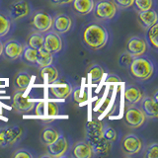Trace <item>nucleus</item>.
Wrapping results in <instances>:
<instances>
[{"instance_id":"f257e3e1","label":"nucleus","mask_w":158,"mask_h":158,"mask_svg":"<svg viewBox=\"0 0 158 158\" xmlns=\"http://www.w3.org/2000/svg\"><path fill=\"white\" fill-rule=\"evenodd\" d=\"M81 40L84 46L91 51H99L106 47L109 33L105 26L98 22H91L82 30Z\"/></svg>"},{"instance_id":"f03ea898","label":"nucleus","mask_w":158,"mask_h":158,"mask_svg":"<svg viewBox=\"0 0 158 158\" xmlns=\"http://www.w3.org/2000/svg\"><path fill=\"white\" fill-rule=\"evenodd\" d=\"M154 71V64L149 58L144 56L135 57L131 65L128 66V72L131 76L139 82H145L151 79Z\"/></svg>"},{"instance_id":"7ed1b4c3","label":"nucleus","mask_w":158,"mask_h":158,"mask_svg":"<svg viewBox=\"0 0 158 158\" xmlns=\"http://www.w3.org/2000/svg\"><path fill=\"white\" fill-rule=\"evenodd\" d=\"M93 15L100 21H110L116 17L118 7L112 0H98L94 5Z\"/></svg>"},{"instance_id":"20e7f679","label":"nucleus","mask_w":158,"mask_h":158,"mask_svg":"<svg viewBox=\"0 0 158 158\" xmlns=\"http://www.w3.org/2000/svg\"><path fill=\"white\" fill-rule=\"evenodd\" d=\"M53 17L44 10H38L32 15L31 18V29L34 32L46 33L52 30Z\"/></svg>"},{"instance_id":"39448f33","label":"nucleus","mask_w":158,"mask_h":158,"mask_svg":"<svg viewBox=\"0 0 158 158\" xmlns=\"http://www.w3.org/2000/svg\"><path fill=\"white\" fill-rule=\"evenodd\" d=\"M123 121L128 127L136 130L144 125L146 117L139 107L136 105H131L127 106L123 112Z\"/></svg>"},{"instance_id":"423d86ee","label":"nucleus","mask_w":158,"mask_h":158,"mask_svg":"<svg viewBox=\"0 0 158 158\" xmlns=\"http://www.w3.org/2000/svg\"><path fill=\"white\" fill-rule=\"evenodd\" d=\"M32 13V5L28 0H15L8 7V17L12 22L29 17Z\"/></svg>"},{"instance_id":"0eeeda50","label":"nucleus","mask_w":158,"mask_h":158,"mask_svg":"<svg viewBox=\"0 0 158 158\" xmlns=\"http://www.w3.org/2000/svg\"><path fill=\"white\" fill-rule=\"evenodd\" d=\"M143 143L142 140L135 133H128L123 137L121 141V149L123 155L135 156L137 155L142 150Z\"/></svg>"},{"instance_id":"6e6552de","label":"nucleus","mask_w":158,"mask_h":158,"mask_svg":"<svg viewBox=\"0 0 158 158\" xmlns=\"http://www.w3.org/2000/svg\"><path fill=\"white\" fill-rule=\"evenodd\" d=\"M23 130L18 126L0 127V147L12 146L22 138Z\"/></svg>"},{"instance_id":"1a4fd4ad","label":"nucleus","mask_w":158,"mask_h":158,"mask_svg":"<svg viewBox=\"0 0 158 158\" xmlns=\"http://www.w3.org/2000/svg\"><path fill=\"white\" fill-rule=\"evenodd\" d=\"M63 43L61 36L56 32L52 31H48L44 33V44H43V48L46 49L47 52H51L52 54H56L62 49Z\"/></svg>"},{"instance_id":"9d476101","label":"nucleus","mask_w":158,"mask_h":158,"mask_svg":"<svg viewBox=\"0 0 158 158\" xmlns=\"http://www.w3.org/2000/svg\"><path fill=\"white\" fill-rule=\"evenodd\" d=\"M24 44L16 39H10L3 44L2 56L5 59L10 61L19 59L22 56Z\"/></svg>"},{"instance_id":"9b49d317","label":"nucleus","mask_w":158,"mask_h":158,"mask_svg":"<svg viewBox=\"0 0 158 158\" xmlns=\"http://www.w3.org/2000/svg\"><path fill=\"white\" fill-rule=\"evenodd\" d=\"M72 85L67 82L65 79L57 78L56 81L49 84L48 93L54 98L57 99H67L72 93Z\"/></svg>"},{"instance_id":"f8f14e48","label":"nucleus","mask_w":158,"mask_h":158,"mask_svg":"<svg viewBox=\"0 0 158 158\" xmlns=\"http://www.w3.org/2000/svg\"><path fill=\"white\" fill-rule=\"evenodd\" d=\"M35 115L41 118H53L59 115L60 109L58 104L53 101H41L35 104Z\"/></svg>"},{"instance_id":"ddd939ff","label":"nucleus","mask_w":158,"mask_h":158,"mask_svg":"<svg viewBox=\"0 0 158 158\" xmlns=\"http://www.w3.org/2000/svg\"><path fill=\"white\" fill-rule=\"evenodd\" d=\"M147 51L148 44L143 38L133 36L127 40L126 44V52L130 53L133 58L144 56Z\"/></svg>"},{"instance_id":"4468645a","label":"nucleus","mask_w":158,"mask_h":158,"mask_svg":"<svg viewBox=\"0 0 158 158\" xmlns=\"http://www.w3.org/2000/svg\"><path fill=\"white\" fill-rule=\"evenodd\" d=\"M34 101L30 100V99L25 96L24 91H16L13 96L12 105L13 108L16 110V112L20 114H29L34 110L35 107Z\"/></svg>"},{"instance_id":"2eb2a0df","label":"nucleus","mask_w":158,"mask_h":158,"mask_svg":"<svg viewBox=\"0 0 158 158\" xmlns=\"http://www.w3.org/2000/svg\"><path fill=\"white\" fill-rule=\"evenodd\" d=\"M47 151L48 156L53 158H60L66 155L69 149V143L67 138L63 135H60L57 139L52 142V144L47 146Z\"/></svg>"},{"instance_id":"dca6fc26","label":"nucleus","mask_w":158,"mask_h":158,"mask_svg":"<svg viewBox=\"0 0 158 158\" xmlns=\"http://www.w3.org/2000/svg\"><path fill=\"white\" fill-rule=\"evenodd\" d=\"M72 28V19L65 13H59L53 18L52 29L59 35L67 34Z\"/></svg>"},{"instance_id":"f3484780","label":"nucleus","mask_w":158,"mask_h":158,"mask_svg":"<svg viewBox=\"0 0 158 158\" xmlns=\"http://www.w3.org/2000/svg\"><path fill=\"white\" fill-rule=\"evenodd\" d=\"M86 141L91 146L94 155H106L112 148V142L106 140L102 136L87 138Z\"/></svg>"},{"instance_id":"a211bd4d","label":"nucleus","mask_w":158,"mask_h":158,"mask_svg":"<svg viewBox=\"0 0 158 158\" xmlns=\"http://www.w3.org/2000/svg\"><path fill=\"white\" fill-rule=\"evenodd\" d=\"M136 20L139 26L146 30L152 25L158 22V15L155 9H149L146 11H140L136 13Z\"/></svg>"},{"instance_id":"6ab92c4d","label":"nucleus","mask_w":158,"mask_h":158,"mask_svg":"<svg viewBox=\"0 0 158 158\" xmlns=\"http://www.w3.org/2000/svg\"><path fill=\"white\" fill-rule=\"evenodd\" d=\"M140 109L144 113L146 118H158V109H157V101L151 96H146L140 100Z\"/></svg>"},{"instance_id":"aec40b11","label":"nucleus","mask_w":158,"mask_h":158,"mask_svg":"<svg viewBox=\"0 0 158 158\" xmlns=\"http://www.w3.org/2000/svg\"><path fill=\"white\" fill-rule=\"evenodd\" d=\"M70 155L73 158H91L94 153L87 141H77L71 148Z\"/></svg>"},{"instance_id":"412c9836","label":"nucleus","mask_w":158,"mask_h":158,"mask_svg":"<svg viewBox=\"0 0 158 158\" xmlns=\"http://www.w3.org/2000/svg\"><path fill=\"white\" fill-rule=\"evenodd\" d=\"M142 97V91L138 87L135 85H128L126 87L125 93H123V100H125L126 106L136 105L140 102Z\"/></svg>"},{"instance_id":"4be33fe9","label":"nucleus","mask_w":158,"mask_h":158,"mask_svg":"<svg viewBox=\"0 0 158 158\" xmlns=\"http://www.w3.org/2000/svg\"><path fill=\"white\" fill-rule=\"evenodd\" d=\"M94 5V0H72L71 8L73 12L79 16H86L93 11Z\"/></svg>"},{"instance_id":"5701e85b","label":"nucleus","mask_w":158,"mask_h":158,"mask_svg":"<svg viewBox=\"0 0 158 158\" xmlns=\"http://www.w3.org/2000/svg\"><path fill=\"white\" fill-rule=\"evenodd\" d=\"M60 135L61 133L57 128L52 127H47L42 131L41 135H40V139H41L44 145L48 146L56 141L57 138L60 136Z\"/></svg>"},{"instance_id":"b1692460","label":"nucleus","mask_w":158,"mask_h":158,"mask_svg":"<svg viewBox=\"0 0 158 158\" xmlns=\"http://www.w3.org/2000/svg\"><path fill=\"white\" fill-rule=\"evenodd\" d=\"M104 123L100 121H91L88 122L85 126V133L87 138H93L102 136Z\"/></svg>"},{"instance_id":"393cba45","label":"nucleus","mask_w":158,"mask_h":158,"mask_svg":"<svg viewBox=\"0 0 158 158\" xmlns=\"http://www.w3.org/2000/svg\"><path fill=\"white\" fill-rule=\"evenodd\" d=\"M32 76L26 71H20L14 79V87L17 91H25L31 82Z\"/></svg>"},{"instance_id":"a878e982","label":"nucleus","mask_w":158,"mask_h":158,"mask_svg":"<svg viewBox=\"0 0 158 158\" xmlns=\"http://www.w3.org/2000/svg\"><path fill=\"white\" fill-rule=\"evenodd\" d=\"M43 44H44V34L39 32H34V31L31 34H29V36L26 38V41H25V46L35 48L37 51L43 48Z\"/></svg>"},{"instance_id":"bb28decb","label":"nucleus","mask_w":158,"mask_h":158,"mask_svg":"<svg viewBox=\"0 0 158 158\" xmlns=\"http://www.w3.org/2000/svg\"><path fill=\"white\" fill-rule=\"evenodd\" d=\"M41 71H40V74H41V77L44 79V82H47L48 84L52 83L53 81H56V79L59 77V73L58 70L56 66L53 65H48L46 67L40 68Z\"/></svg>"},{"instance_id":"cd10ccee","label":"nucleus","mask_w":158,"mask_h":158,"mask_svg":"<svg viewBox=\"0 0 158 158\" xmlns=\"http://www.w3.org/2000/svg\"><path fill=\"white\" fill-rule=\"evenodd\" d=\"M158 31V24L155 23L151 27L146 29L145 32V41L148 44V48H150L154 51H157L158 43H157V32Z\"/></svg>"},{"instance_id":"c85d7f7f","label":"nucleus","mask_w":158,"mask_h":158,"mask_svg":"<svg viewBox=\"0 0 158 158\" xmlns=\"http://www.w3.org/2000/svg\"><path fill=\"white\" fill-rule=\"evenodd\" d=\"M53 61V54L47 52L46 49L41 48L38 51V57L36 60V66L38 68H43L51 65Z\"/></svg>"},{"instance_id":"c756f323","label":"nucleus","mask_w":158,"mask_h":158,"mask_svg":"<svg viewBox=\"0 0 158 158\" xmlns=\"http://www.w3.org/2000/svg\"><path fill=\"white\" fill-rule=\"evenodd\" d=\"M37 57H38V51L37 49L27 47V46L24 47L21 58L25 63L29 64V65L36 66Z\"/></svg>"},{"instance_id":"7c9ffc66","label":"nucleus","mask_w":158,"mask_h":158,"mask_svg":"<svg viewBox=\"0 0 158 158\" xmlns=\"http://www.w3.org/2000/svg\"><path fill=\"white\" fill-rule=\"evenodd\" d=\"M12 28V20L7 14L0 12V39L7 36Z\"/></svg>"},{"instance_id":"2f4dec72","label":"nucleus","mask_w":158,"mask_h":158,"mask_svg":"<svg viewBox=\"0 0 158 158\" xmlns=\"http://www.w3.org/2000/svg\"><path fill=\"white\" fill-rule=\"evenodd\" d=\"M72 99L73 101L76 104H84L88 101L89 98V94L87 89H85L84 87H77L75 89H72Z\"/></svg>"},{"instance_id":"473e14b6","label":"nucleus","mask_w":158,"mask_h":158,"mask_svg":"<svg viewBox=\"0 0 158 158\" xmlns=\"http://www.w3.org/2000/svg\"><path fill=\"white\" fill-rule=\"evenodd\" d=\"M88 73L90 75L91 82L98 83L102 80L103 75H104V69L101 65L99 64H92V65L88 68Z\"/></svg>"},{"instance_id":"72a5a7b5","label":"nucleus","mask_w":158,"mask_h":158,"mask_svg":"<svg viewBox=\"0 0 158 158\" xmlns=\"http://www.w3.org/2000/svg\"><path fill=\"white\" fill-rule=\"evenodd\" d=\"M153 5H154L153 0H135L132 7H135L136 12H140L152 9Z\"/></svg>"},{"instance_id":"f704fd0d","label":"nucleus","mask_w":158,"mask_h":158,"mask_svg":"<svg viewBox=\"0 0 158 158\" xmlns=\"http://www.w3.org/2000/svg\"><path fill=\"white\" fill-rule=\"evenodd\" d=\"M102 137L105 138L106 140L114 142L117 139V131H115V128L104 123L103 131H102Z\"/></svg>"},{"instance_id":"c9c22d12","label":"nucleus","mask_w":158,"mask_h":158,"mask_svg":"<svg viewBox=\"0 0 158 158\" xmlns=\"http://www.w3.org/2000/svg\"><path fill=\"white\" fill-rule=\"evenodd\" d=\"M143 157L144 158H158V144L156 142H153L152 144L147 146L144 154H143Z\"/></svg>"},{"instance_id":"e433bc0d","label":"nucleus","mask_w":158,"mask_h":158,"mask_svg":"<svg viewBox=\"0 0 158 158\" xmlns=\"http://www.w3.org/2000/svg\"><path fill=\"white\" fill-rule=\"evenodd\" d=\"M132 59H133V57L131 56V54L127 52H125L120 56V58H118V63H120V65L122 67L128 68V66L131 65V63L132 61Z\"/></svg>"},{"instance_id":"4c0bfd02","label":"nucleus","mask_w":158,"mask_h":158,"mask_svg":"<svg viewBox=\"0 0 158 158\" xmlns=\"http://www.w3.org/2000/svg\"><path fill=\"white\" fill-rule=\"evenodd\" d=\"M112 1L116 4L118 9L126 10V9L132 7L133 1H135V0H112Z\"/></svg>"},{"instance_id":"58836bf2","label":"nucleus","mask_w":158,"mask_h":158,"mask_svg":"<svg viewBox=\"0 0 158 158\" xmlns=\"http://www.w3.org/2000/svg\"><path fill=\"white\" fill-rule=\"evenodd\" d=\"M34 155L32 154V152H30L28 149H25V148H20L15 151L12 157H16V158H32Z\"/></svg>"},{"instance_id":"ea45409f","label":"nucleus","mask_w":158,"mask_h":158,"mask_svg":"<svg viewBox=\"0 0 158 158\" xmlns=\"http://www.w3.org/2000/svg\"><path fill=\"white\" fill-rule=\"evenodd\" d=\"M49 2L53 6H65V5L71 4L72 0H49Z\"/></svg>"},{"instance_id":"a19ab883","label":"nucleus","mask_w":158,"mask_h":158,"mask_svg":"<svg viewBox=\"0 0 158 158\" xmlns=\"http://www.w3.org/2000/svg\"><path fill=\"white\" fill-rule=\"evenodd\" d=\"M106 82H108V83H112V82H116V83H118V82H121V78L118 77V75H116V74H109V75L107 76V78H106Z\"/></svg>"},{"instance_id":"79ce46f5","label":"nucleus","mask_w":158,"mask_h":158,"mask_svg":"<svg viewBox=\"0 0 158 158\" xmlns=\"http://www.w3.org/2000/svg\"><path fill=\"white\" fill-rule=\"evenodd\" d=\"M2 49H3V43L1 42V40H0V56H2Z\"/></svg>"}]
</instances>
